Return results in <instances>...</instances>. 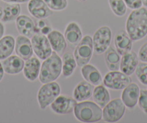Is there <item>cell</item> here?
<instances>
[{
    "mask_svg": "<svg viewBox=\"0 0 147 123\" xmlns=\"http://www.w3.org/2000/svg\"><path fill=\"white\" fill-rule=\"evenodd\" d=\"M125 31L133 41L144 39L147 35V9L140 7L133 10L128 16Z\"/></svg>",
    "mask_w": 147,
    "mask_h": 123,
    "instance_id": "6da1fadb",
    "label": "cell"
},
{
    "mask_svg": "<svg viewBox=\"0 0 147 123\" xmlns=\"http://www.w3.org/2000/svg\"><path fill=\"white\" fill-rule=\"evenodd\" d=\"M146 89H147V88H146Z\"/></svg>",
    "mask_w": 147,
    "mask_h": 123,
    "instance_id": "60d3db41",
    "label": "cell"
},
{
    "mask_svg": "<svg viewBox=\"0 0 147 123\" xmlns=\"http://www.w3.org/2000/svg\"><path fill=\"white\" fill-rule=\"evenodd\" d=\"M5 27L4 25L3 22H0V39H2L5 35Z\"/></svg>",
    "mask_w": 147,
    "mask_h": 123,
    "instance_id": "d590c367",
    "label": "cell"
},
{
    "mask_svg": "<svg viewBox=\"0 0 147 123\" xmlns=\"http://www.w3.org/2000/svg\"><path fill=\"white\" fill-rule=\"evenodd\" d=\"M139 95V86L136 83L131 82L125 88L123 89L122 94H121V100L124 103L126 108L133 109L138 104Z\"/></svg>",
    "mask_w": 147,
    "mask_h": 123,
    "instance_id": "8fae6325",
    "label": "cell"
},
{
    "mask_svg": "<svg viewBox=\"0 0 147 123\" xmlns=\"http://www.w3.org/2000/svg\"><path fill=\"white\" fill-rule=\"evenodd\" d=\"M52 49L58 54L61 53L67 47V42L64 37V35L57 30H53L47 35Z\"/></svg>",
    "mask_w": 147,
    "mask_h": 123,
    "instance_id": "7402d4cb",
    "label": "cell"
},
{
    "mask_svg": "<svg viewBox=\"0 0 147 123\" xmlns=\"http://www.w3.org/2000/svg\"><path fill=\"white\" fill-rule=\"evenodd\" d=\"M121 55L117 52L113 46H110L105 52V61L107 69L110 71L120 70Z\"/></svg>",
    "mask_w": 147,
    "mask_h": 123,
    "instance_id": "603a6c76",
    "label": "cell"
},
{
    "mask_svg": "<svg viewBox=\"0 0 147 123\" xmlns=\"http://www.w3.org/2000/svg\"><path fill=\"white\" fill-rule=\"evenodd\" d=\"M74 114L78 121L84 123L97 122L102 119V109L94 101H79L74 109Z\"/></svg>",
    "mask_w": 147,
    "mask_h": 123,
    "instance_id": "3957f363",
    "label": "cell"
},
{
    "mask_svg": "<svg viewBox=\"0 0 147 123\" xmlns=\"http://www.w3.org/2000/svg\"><path fill=\"white\" fill-rule=\"evenodd\" d=\"M35 33L47 36L49 33L53 31L52 25L47 18L37 19L35 22Z\"/></svg>",
    "mask_w": 147,
    "mask_h": 123,
    "instance_id": "f1b7e54d",
    "label": "cell"
},
{
    "mask_svg": "<svg viewBox=\"0 0 147 123\" xmlns=\"http://www.w3.org/2000/svg\"><path fill=\"white\" fill-rule=\"evenodd\" d=\"M112 12L118 17H123L127 12V6L124 0H108Z\"/></svg>",
    "mask_w": 147,
    "mask_h": 123,
    "instance_id": "83f0119b",
    "label": "cell"
},
{
    "mask_svg": "<svg viewBox=\"0 0 147 123\" xmlns=\"http://www.w3.org/2000/svg\"><path fill=\"white\" fill-rule=\"evenodd\" d=\"M94 52L96 54L105 53L110 46L112 41V31L110 27L103 25L100 27L93 34L92 37Z\"/></svg>",
    "mask_w": 147,
    "mask_h": 123,
    "instance_id": "52a82bcc",
    "label": "cell"
},
{
    "mask_svg": "<svg viewBox=\"0 0 147 123\" xmlns=\"http://www.w3.org/2000/svg\"><path fill=\"white\" fill-rule=\"evenodd\" d=\"M21 12L19 3H7L3 7V16L1 20L3 22H9L15 20Z\"/></svg>",
    "mask_w": 147,
    "mask_h": 123,
    "instance_id": "4316f807",
    "label": "cell"
},
{
    "mask_svg": "<svg viewBox=\"0 0 147 123\" xmlns=\"http://www.w3.org/2000/svg\"><path fill=\"white\" fill-rule=\"evenodd\" d=\"M4 75H5V70H4L3 67H2V63L0 62V82L2 81V78L4 77Z\"/></svg>",
    "mask_w": 147,
    "mask_h": 123,
    "instance_id": "8d00e7d4",
    "label": "cell"
},
{
    "mask_svg": "<svg viewBox=\"0 0 147 123\" xmlns=\"http://www.w3.org/2000/svg\"><path fill=\"white\" fill-rule=\"evenodd\" d=\"M15 51L16 54L25 61L30 59L33 54L30 39L22 35H19L15 39Z\"/></svg>",
    "mask_w": 147,
    "mask_h": 123,
    "instance_id": "9a60e30c",
    "label": "cell"
},
{
    "mask_svg": "<svg viewBox=\"0 0 147 123\" xmlns=\"http://www.w3.org/2000/svg\"><path fill=\"white\" fill-rule=\"evenodd\" d=\"M135 73L138 81L141 84L147 86V63L141 62L138 63Z\"/></svg>",
    "mask_w": 147,
    "mask_h": 123,
    "instance_id": "f546056e",
    "label": "cell"
},
{
    "mask_svg": "<svg viewBox=\"0 0 147 123\" xmlns=\"http://www.w3.org/2000/svg\"><path fill=\"white\" fill-rule=\"evenodd\" d=\"M94 47H93L92 38L90 36H84L80 43L75 46L74 56L77 61V66L82 67L90 63L92 57Z\"/></svg>",
    "mask_w": 147,
    "mask_h": 123,
    "instance_id": "5b68a950",
    "label": "cell"
},
{
    "mask_svg": "<svg viewBox=\"0 0 147 123\" xmlns=\"http://www.w3.org/2000/svg\"><path fill=\"white\" fill-rule=\"evenodd\" d=\"M61 94V86L56 81L43 83L39 88L37 94V99L40 108L45 109Z\"/></svg>",
    "mask_w": 147,
    "mask_h": 123,
    "instance_id": "277c9868",
    "label": "cell"
},
{
    "mask_svg": "<svg viewBox=\"0 0 147 123\" xmlns=\"http://www.w3.org/2000/svg\"><path fill=\"white\" fill-rule=\"evenodd\" d=\"M64 37L67 44L72 48L75 47L83 38L80 25L76 22H69L65 28Z\"/></svg>",
    "mask_w": 147,
    "mask_h": 123,
    "instance_id": "ac0fdd59",
    "label": "cell"
},
{
    "mask_svg": "<svg viewBox=\"0 0 147 123\" xmlns=\"http://www.w3.org/2000/svg\"><path fill=\"white\" fill-rule=\"evenodd\" d=\"M138 59L141 62L147 63V42L142 45L138 51Z\"/></svg>",
    "mask_w": 147,
    "mask_h": 123,
    "instance_id": "836d02e7",
    "label": "cell"
},
{
    "mask_svg": "<svg viewBox=\"0 0 147 123\" xmlns=\"http://www.w3.org/2000/svg\"><path fill=\"white\" fill-rule=\"evenodd\" d=\"M102 80L104 86L115 90H123L131 83V77L121 70L108 72L106 73Z\"/></svg>",
    "mask_w": 147,
    "mask_h": 123,
    "instance_id": "ba28073f",
    "label": "cell"
},
{
    "mask_svg": "<svg viewBox=\"0 0 147 123\" xmlns=\"http://www.w3.org/2000/svg\"><path fill=\"white\" fill-rule=\"evenodd\" d=\"M114 43L117 52L122 56L131 51L133 47V40L125 30H119L114 37Z\"/></svg>",
    "mask_w": 147,
    "mask_h": 123,
    "instance_id": "5bb4252c",
    "label": "cell"
},
{
    "mask_svg": "<svg viewBox=\"0 0 147 123\" xmlns=\"http://www.w3.org/2000/svg\"><path fill=\"white\" fill-rule=\"evenodd\" d=\"M137 104L141 111L147 114V89H140V95Z\"/></svg>",
    "mask_w": 147,
    "mask_h": 123,
    "instance_id": "1f68e13d",
    "label": "cell"
},
{
    "mask_svg": "<svg viewBox=\"0 0 147 123\" xmlns=\"http://www.w3.org/2000/svg\"><path fill=\"white\" fill-rule=\"evenodd\" d=\"M93 101L102 109L110 101V94L107 87L104 85H98L94 88L92 92Z\"/></svg>",
    "mask_w": 147,
    "mask_h": 123,
    "instance_id": "d4e9b609",
    "label": "cell"
},
{
    "mask_svg": "<svg viewBox=\"0 0 147 123\" xmlns=\"http://www.w3.org/2000/svg\"><path fill=\"white\" fill-rule=\"evenodd\" d=\"M2 61V67L7 74L17 75L23 70L25 60L18 55H11Z\"/></svg>",
    "mask_w": 147,
    "mask_h": 123,
    "instance_id": "d6986e66",
    "label": "cell"
},
{
    "mask_svg": "<svg viewBox=\"0 0 147 123\" xmlns=\"http://www.w3.org/2000/svg\"><path fill=\"white\" fill-rule=\"evenodd\" d=\"M62 73V59L57 52L53 51L51 54L43 60L40 67L39 80L41 83L55 81Z\"/></svg>",
    "mask_w": 147,
    "mask_h": 123,
    "instance_id": "7a4b0ae2",
    "label": "cell"
},
{
    "mask_svg": "<svg viewBox=\"0 0 147 123\" xmlns=\"http://www.w3.org/2000/svg\"><path fill=\"white\" fill-rule=\"evenodd\" d=\"M49 7L53 11L64 10L68 6L67 0H44Z\"/></svg>",
    "mask_w": 147,
    "mask_h": 123,
    "instance_id": "4dcf8cb0",
    "label": "cell"
},
{
    "mask_svg": "<svg viewBox=\"0 0 147 123\" xmlns=\"http://www.w3.org/2000/svg\"><path fill=\"white\" fill-rule=\"evenodd\" d=\"M15 25L20 34L31 39L35 33V22L25 15H20L15 20Z\"/></svg>",
    "mask_w": 147,
    "mask_h": 123,
    "instance_id": "2e32d148",
    "label": "cell"
},
{
    "mask_svg": "<svg viewBox=\"0 0 147 123\" xmlns=\"http://www.w3.org/2000/svg\"><path fill=\"white\" fill-rule=\"evenodd\" d=\"M32 49L37 57L44 60L53 52L49 39L46 35L35 33L31 38Z\"/></svg>",
    "mask_w": 147,
    "mask_h": 123,
    "instance_id": "9c48e42d",
    "label": "cell"
},
{
    "mask_svg": "<svg viewBox=\"0 0 147 123\" xmlns=\"http://www.w3.org/2000/svg\"><path fill=\"white\" fill-rule=\"evenodd\" d=\"M28 10L30 14L36 19L48 18L53 14V10L49 7L44 0H30Z\"/></svg>",
    "mask_w": 147,
    "mask_h": 123,
    "instance_id": "7c38bea8",
    "label": "cell"
},
{
    "mask_svg": "<svg viewBox=\"0 0 147 123\" xmlns=\"http://www.w3.org/2000/svg\"><path fill=\"white\" fill-rule=\"evenodd\" d=\"M79 2H85V1H87V0H78Z\"/></svg>",
    "mask_w": 147,
    "mask_h": 123,
    "instance_id": "ab89813d",
    "label": "cell"
},
{
    "mask_svg": "<svg viewBox=\"0 0 147 123\" xmlns=\"http://www.w3.org/2000/svg\"><path fill=\"white\" fill-rule=\"evenodd\" d=\"M127 7L131 10H136L143 5L142 0H124Z\"/></svg>",
    "mask_w": 147,
    "mask_h": 123,
    "instance_id": "d6a6232c",
    "label": "cell"
},
{
    "mask_svg": "<svg viewBox=\"0 0 147 123\" xmlns=\"http://www.w3.org/2000/svg\"><path fill=\"white\" fill-rule=\"evenodd\" d=\"M77 61L73 54L66 52L62 57V75L64 77H69L73 75L77 68Z\"/></svg>",
    "mask_w": 147,
    "mask_h": 123,
    "instance_id": "484cf974",
    "label": "cell"
},
{
    "mask_svg": "<svg viewBox=\"0 0 147 123\" xmlns=\"http://www.w3.org/2000/svg\"><path fill=\"white\" fill-rule=\"evenodd\" d=\"M125 106L121 99L110 100L102 109V119L106 122L120 121L125 112Z\"/></svg>",
    "mask_w": 147,
    "mask_h": 123,
    "instance_id": "8992f818",
    "label": "cell"
},
{
    "mask_svg": "<svg viewBox=\"0 0 147 123\" xmlns=\"http://www.w3.org/2000/svg\"><path fill=\"white\" fill-rule=\"evenodd\" d=\"M81 73L83 78L93 86H98L102 82V77L100 70L90 64L84 65L82 67Z\"/></svg>",
    "mask_w": 147,
    "mask_h": 123,
    "instance_id": "44dd1931",
    "label": "cell"
},
{
    "mask_svg": "<svg viewBox=\"0 0 147 123\" xmlns=\"http://www.w3.org/2000/svg\"><path fill=\"white\" fill-rule=\"evenodd\" d=\"M40 67L41 63L38 57L31 56L30 59L25 60V65L22 70L25 78L29 81H35L39 77Z\"/></svg>",
    "mask_w": 147,
    "mask_h": 123,
    "instance_id": "e0dca14e",
    "label": "cell"
},
{
    "mask_svg": "<svg viewBox=\"0 0 147 123\" xmlns=\"http://www.w3.org/2000/svg\"><path fill=\"white\" fill-rule=\"evenodd\" d=\"M3 2H7V3H26L28 2L30 0H2Z\"/></svg>",
    "mask_w": 147,
    "mask_h": 123,
    "instance_id": "e575fe53",
    "label": "cell"
},
{
    "mask_svg": "<svg viewBox=\"0 0 147 123\" xmlns=\"http://www.w3.org/2000/svg\"><path fill=\"white\" fill-rule=\"evenodd\" d=\"M94 86L92 84L83 80L75 86L73 91L74 99L79 102L88 100L92 96V92L94 90Z\"/></svg>",
    "mask_w": 147,
    "mask_h": 123,
    "instance_id": "ffe728a7",
    "label": "cell"
},
{
    "mask_svg": "<svg viewBox=\"0 0 147 123\" xmlns=\"http://www.w3.org/2000/svg\"><path fill=\"white\" fill-rule=\"evenodd\" d=\"M2 16H3V7H0V20H2Z\"/></svg>",
    "mask_w": 147,
    "mask_h": 123,
    "instance_id": "74e56055",
    "label": "cell"
},
{
    "mask_svg": "<svg viewBox=\"0 0 147 123\" xmlns=\"http://www.w3.org/2000/svg\"><path fill=\"white\" fill-rule=\"evenodd\" d=\"M139 63V59L137 54L134 51H130L122 55L120 63V70L130 76L135 72L137 65Z\"/></svg>",
    "mask_w": 147,
    "mask_h": 123,
    "instance_id": "4fadbf2b",
    "label": "cell"
},
{
    "mask_svg": "<svg viewBox=\"0 0 147 123\" xmlns=\"http://www.w3.org/2000/svg\"><path fill=\"white\" fill-rule=\"evenodd\" d=\"M15 47V39L11 35H7L0 39V61L11 56Z\"/></svg>",
    "mask_w": 147,
    "mask_h": 123,
    "instance_id": "cb8c5ba5",
    "label": "cell"
},
{
    "mask_svg": "<svg viewBox=\"0 0 147 123\" xmlns=\"http://www.w3.org/2000/svg\"><path fill=\"white\" fill-rule=\"evenodd\" d=\"M142 4L145 7H147V0H142Z\"/></svg>",
    "mask_w": 147,
    "mask_h": 123,
    "instance_id": "f35d334b",
    "label": "cell"
},
{
    "mask_svg": "<svg viewBox=\"0 0 147 123\" xmlns=\"http://www.w3.org/2000/svg\"><path fill=\"white\" fill-rule=\"evenodd\" d=\"M77 101L74 97L69 96L59 95L51 104V109L57 114H68L74 111Z\"/></svg>",
    "mask_w": 147,
    "mask_h": 123,
    "instance_id": "30bf717a",
    "label": "cell"
}]
</instances>
